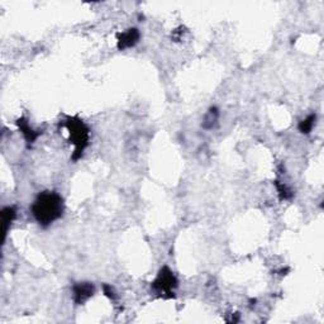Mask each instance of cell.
<instances>
[{
	"mask_svg": "<svg viewBox=\"0 0 324 324\" xmlns=\"http://www.w3.org/2000/svg\"><path fill=\"white\" fill-rule=\"evenodd\" d=\"M32 214L42 227H49L64 214V200L55 191H43L32 204Z\"/></svg>",
	"mask_w": 324,
	"mask_h": 324,
	"instance_id": "obj_1",
	"label": "cell"
},
{
	"mask_svg": "<svg viewBox=\"0 0 324 324\" xmlns=\"http://www.w3.org/2000/svg\"><path fill=\"white\" fill-rule=\"evenodd\" d=\"M276 188H277V191H279V195L281 200H287V199L292 198V191L287 188L286 185L281 184L280 181H275Z\"/></svg>",
	"mask_w": 324,
	"mask_h": 324,
	"instance_id": "obj_10",
	"label": "cell"
},
{
	"mask_svg": "<svg viewBox=\"0 0 324 324\" xmlns=\"http://www.w3.org/2000/svg\"><path fill=\"white\" fill-rule=\"evenodd\" d=\"M218 117H219V113H218L217 108H210V110L208 112V114L205 115L203 122V127L205 129H212L213 127H215L218 122Z\"/></svg>",
	"mask_w": 324,
	"mask_h": 324,
	"instance_id": "obj_8",
	"label": "cell"
},
{
	"mask_svg": "<svg viewBox=\"0 0 324 324\" xmlns=\"http://www.w3.org/2000/svg\"><path fill=\"white\" fill-rule=\"evenodd\" d=\"M16 123H17V126H18V128L21 129L22 134L25 136V138H26V141H27L28 145H32V143L37 140L38 137H40V134H41L40 132L33 131V129L30 127V123H28L27 119L26 118H19Z\"/></svg>",
	"mask_w": 324,
	"mask_h": 324,
	"instance_id": "obj_6",
	"label": "cell"
},
{
	"mask_svg": "<svg viewBox=\"0 0 324 324\" xmlns=\"http://www.w3.org/2000/svg\"><path fill=\"white\" fill-rule=\"evenodd\" d=\"M117 38H118L117 47H118L119 51H124V50L134 47L138 43L141 38V33L137 28H129V30L119 33Z\"/></svg>",
	"mask_w": 324,
	"mask_h": 324,
	"instance_id": "obj_5",
	"label": "cell"
},
{
	"mask_svg": "<svg viewBox=\"0 0 324 324\" xmlns=\"http://www.w3.org/2000/svg\"><path fill=\"white\" fill-rule=\"evenodd\" d=\"M16 217H17V212H16V209H14L13 206H7V208H4V209L2 210V219H3L4 238L7 237V233H8V230H9V227L12 225L13 220L16 219Z\"/></svg>",
	"mask_w": 324,
	"mask_h": 324,
	"instance_id": "obj_7",
	"label": "cell"
},
{
	"mask_svg": "<svg viewBox=\"0 0 324 324\" xmlns=\"http://www.w3.org/2000/svg\"><path fill=\"white\" fill-rule=\"evenodd\" d=\"M152 290L165 299L174 297V290L177 287V279L167 266H164L158 271V275L152 282Z\"/></svg>",
	"mask_w": 324,
	"mask_h": 324,
	"instance_id": "obj_3",
	"label": "cell"
},
{
	"mask_svg": "<svg viewBox=\"0 0 324 324\" xmlns=\"http://www.w3.org/2000/svg\"><path fill=\"white\" fill-rule=\"evenodd\" d=\"M315 121H316V115L315 114H310L308 115L304 121L300 122L299 124V131L300 133L303 134H309L311 132V129L314 128L315 126Z\"/></svg>",
	"mask_w": 324,
	"mask_h": 324,
	"instance_id": "obj_9",
	"label": "cell"
},
{
	"mask_svg": "<svg viewBox=\"0 0 324 324\" xmlns=\"http://www.w3.org/2000/svg\"><path fill=\"white\" fill-rule=\"evenodd\" d=\"M62 126L69 131L70 143L75 146V151H74L71 158H73V161L80 160L85 148L89 146L90 129L78 117H67L64 121V123H62Z\"/></svg>",
	"mask_w": 324,
	"mask_h": 324,
	"instance_id": "obj_2",
	"label": "cell"
},
{
	"mask_svg": "<svg viewBox=\"0 0 324 324\" xmlns=\"http://www.w3.org/2000/svg\"><path fill=\"white\" fill-rule=\"evenodd\" d=\"M103 290H104V294L107 295V296L109 297V299L114 300L115 297H117V295H115L114 290H113V287L110 286V285H104V286H103Z\"/></svg>",
	"mask_w": 324,
	"mask_h": 324,
	"instance_id": "obj_11",
	"label": "cell"
},
{
	"mask_svg": "<svg viewBox=\"0 0 324 324\" xmlns=\"http://www.w3.org/2000/svg\"><path fill=\"white\" fill-rule=\"evenodd\" d=\"M94 285L91 282H78L73 286V297L78 305H83L94 295Z\"/></svg>",
	"mask_w": 324,
	"mask_h": 324,
	"instance_id": "obj_4",
	"label": "cell"
}]
</instances>
